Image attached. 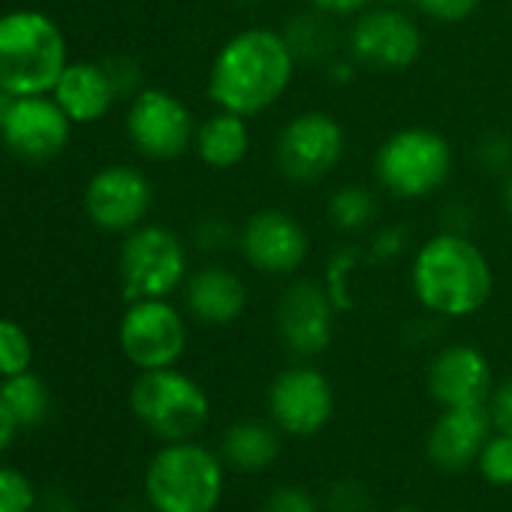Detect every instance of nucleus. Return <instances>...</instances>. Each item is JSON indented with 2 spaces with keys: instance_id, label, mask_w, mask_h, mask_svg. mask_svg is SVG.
<instances>
[{
  "instance_id": "dca6fc26",
  "label": "nucleus",
  "mask_w": 512,
  "mask_h": 512,
  "mask_svg": "<svg viewBox=\"0 0 512 512\" xmlns=\"http://www.w3.org/2000/svg\"><path fill=\"white\" fill-rule=\"evenodd\" d=\"M269 410L275 425H281L287 434L311 437L332 419L335 395L317 368L293 365L275 377L269 389Z\"/></svg>"
},
{
  "instance_id": "e433bc0d",
  "label": "nucleus",
  "mask_w": 512,
  "mask_h": 512,
  "mask_svg": "<svg viewBox=\"0 0 512 512\" xmlns=\"http://www.w3.org/2000/svg\"><path fill=\"white\" fill-rule=\"evenodd\" d=\"M308 4L335 19H347V16H359L362 10H368L374 0H308Z\"/></svg>"
},
{
  "instance_id": "4be33fe9",
  "label": "nucleus",
  "mask_w": 512,
  "mask_h": 512,
  "mask_svg": "<svg viewBox=\"0 0 512 512\" xmlns=\"http://www.w3.org/2000/svg\"><path fill=\"white\" fill-rule=\"evenodd\" d=\"M284 40L296 58V64H329L338 58L341 49V34L335 28V16L320 13V10H305L287 19L284 25Z\"/></svg>"
},
{
  "instance_id": "4468645a",
  "label": "nucleus",
  "mask_w": 512,
  "mask_h": 512,
  "mask_svg": "<svg viewBox=\"0 0 512 512\" xmlns=\"http://www.w3.org/2000/svg\"><path fill=\"white\" fill-rule=\"evenodd\" d=\"M335 302L326 290V284L317 281H296L290 284L278 299V335L284 347L299 356L311 359L320 356L332 344L335 332Z\"/></svg>"
},
{
  "instance_id": "9b49d317",
  "label": "nucleus",
  "mask_w": 512,
  "mask_h": 512,
  "mask_svg": "<svg viewBox=\"0 0 512 512\" xmlns=\"http://www.w3.org/2000/svg\"><path fill=\"white\" fill-rule=\"evenodd\" d=\"M193 112L175 94L163 88H142L136 91L127 109V136L133 148L157 163L178 160L193 148L196 139Z\"/></svg>"
},
{
  "instance_id": "6ab92c4d",
  "label": "nucleus",
  "mask_w": 512,
  "mask_h": 512,
  "mask_svg": "<svg viewBox=\"0 0 512 512\" xmlns=\"http://www.w3.org/2000/svg\"><path fill=\"white\" fill-rule=\"evenodd\" d=\"M491 416L482 407H446L428 431V458L443 470H461L488 443Z\"/></svg>"
},
{
  "instance_id": "4c0bfd02",
  "label": "nucleus",
  "mask_w": 512,
  "mask_h": 512,
  "mask_svg": "<svg viewBox=\"0 0 512 512\" xmlns=\"http://www.w3.org/2000/svg\"><path fill=\"white\" fill-rule=\"evenodd\" d=\"M19 428H22V425L16 422L13 410L4 404V398H0V455H4V452L13 446V440H16Z\"/></svg>"
},
{
  "instance_id": "f257e3e1",
  "label": "nucleus",
  "mask_w": 512,
  "mask_h": 512,
  "mask_svg": "<svg viewBox=\"0 0 512 512\" xmlns=\"http://www.w3.org/2000/svg\"><path fill=\"white\" fill-rule=\"evenodd\" d=\"M296 58L281 31L244 28L229 37L208 67V100L241 118L269 112L293 85Z\"/></svg>"
},
{
  "instance_id": "423d86ee",
  "label": "nucleus",
  "mask_w": 512,
  "mask_h": 512,
  "mask_svg": "<svg viewBox=\"0 0 512 512\" xmlns=\"http://www.w3.org/2000/svg\"><path fill=\"white\" fill-rule=\"evenodd\" d=\"M130 407L136 419L166 443L190 440L211 416L205 389L175 368L142 371L130 389Z\"/></svg>"
},
{
  "instance_id": "f704fd0d",
  "label": "nucleus",
  "mask_w": 512,
  "mask_h": 512,
  "mask_svg": "<svg viewBox=\"0 0 512 512\" xmlns=\"http://www.w3.org/2000/svg\"><path fill=\"white\" fill-rule=\"evenodd\" d=\"M491 425L500 434H512V380H506L494 395H491V407H488Z\"/></svg>"
},
{
  "instance_id": "f3484780",
  "label": "nucleus",
  "mask_w": 512,
  "mask_h": 512,
  "mask_svg": "<svg viewBox=\"0 0 512 512\" xmlns=\"http://www.w3.org/2000/svg\"><path fill=\"white\" fill-rule=\"evenodd\" d=\"M428 392L446 407H482L491 395V365L470 344L443 347L428 365Z\"/></svg>"
},
{
  "instance_id": "c9c22d12",
  "label": "nucleus",
  "mask_w": 512,
  "mask_h": 512,
  "mask_svg": "<svg viewBox=\"0 0 512 512\" xmlns=\"http://www.w3.org/2000/svg\"><path fill=\"white\" fill-rule=\"evenodd\" d=\"M106 70H109L118 94H133L139 88L142 73H139V64L136 61H130V58H112V61H106Z\"/></svg>"
},
{
  "instance_id": "2f4dec72",
  "label": "nucleus",
  "mask_w": 512,
  "mask_h": 512,
  "mask_svg": "<svg viewBox=\"0 0 512 512\" xmlns=\"http://www.w3.org/2000/svg\"><path fill=\"white\" fill-rule=\"evenodd\" d=\"M329 509L332 512H371V497L356 482H338L329 491Z\"/></svg>"
},
{
  "instance_id": "473e14b6",
  "label": "nucleus",
  "mask_w": 512,
  "mask_h": 512,
  "mask_svg": "<svg viewBox=\"0 0 512 512\" xmlns=\"http://www.w3.org/2000/svg\"><path fill=\"white\" fill-rule=\"evenodd\" d=\"M193 241L199 244V250H223L232 241V229L223 217H205L196 223Z\"/></svg>"
},
{
  "instance_id": "a19ab883",
  "label": "nucleus",
  "mask_w": 512,
  "mask_h": 512,
  "mask_svg": "<svg viewBox=\"0 0 512 512\" xmlns=\"http://www.w3.org/2000/svg\"><path fill=\"white\" fill-rule=\"evenodd\" d=\"M374 4H389V7H401V4H410V0H374Z\"/></svg>"
},
{
  "instance_id": "ddd939ff",
  "label": "nucleus",
  "mask_w": 512,
  "mask_h": 512,
  "mask_svg": "<svg viewBox=\"0 0 512 512\" xmlns=\"http://www.w3.org/2000/svg\"><path fill=\"white\" fill-rule=\"evenodd\" d=\"M154 202L148 175L127 163L103 166L85 187V211L94 226L106 232H133L142 226Z\"/></svg>"
},
{
  "instance_id": "79ce46f5",
  "label": "nucleus",
  "mask_w": 512,
  "mask_h": 512,
  "mask_svg": "<svg viewBox=\"0 0 512 512\" xmlns=\"http://www.w3.org/2000/svg\"><path fill=\"white\" fill-rule=\"evenodd\" d=\"M235 4H244V7H256V4H263V0H235Z\"/></svg>"
},
{
  "instance_id": "72a5a7b5",
  "label": "nucleus",
  "mask_w": 512,
  "mask_h": 512,
  "mask_svg": "<svg viewBox=\"0 0 512 512\" xmlns=\"http://www.w3.org/2000/svg\"><path fill=\"white\" fill-rule=\"evenodd\" d=\"M407 250V232L404 226H389V229H380L371 241V256L374 260H395Z\"/></svg>"
},
{
  "instance_id": "7ed1b4c3",
  "label": "nucleus",
  "mask_w": 512,
  "mask_h": 512,
  "mask_svg": "<svg viewBox=\"0 0 512 512\" xmlns=\"http://www.w3.org/2000/svg\"><path fill=\"white\" fill-rule=\"evenodd\" d=\"M70 64L67 37L37 10L0 16V91L13 97L52 94Z\"/></svg>"
},
{
  "instance_id": "20e7f679",
  "label": "nucleus",
  "mask_w": 512,
  "mask_h": 512,
  "mask_svg": "<svg viewBox=\"0 0 512 512\" xmlns=\"http://www.w3.org/2000/svg\"><path fill=\"white\" fill-rule=\"evenodd\" d=\"M145 494L154 512H214L223 494L220 461L199 443H169L145 470Z\"/></svg>"
},
{
  "instance_id": "58836bf2",
  "label": "nucleus",
  "mask_w": 512,
  "mask_h": 512,
  "mask_svg": "<svg viewBox=\"0 0 512 512\" xmlns=\"http://www.w3.org/2000/svg\"><path fill=\"white\" fill-rule=\"evenodd\" d=\"M13 103H16V97H13V94H7V91H0V124H4V121H7V115H10Z\"/></svg>"
},
{
  "instance_id": "6e6552de",
  "label": "nucleus",
  "mask_w": 512,
  "mask_h": 512,
  "mask_svg": "<svg viewBox=\"0 0 512 512\" xmlns=\"http://www.w3.org/2000/svg\"><path fill=\"white\" fill-rule=\"evenodd\" d=\"M347 55L368 73H404L422 55V31L401 7H368L347 31Z\"/></svg>"
},
{
  "instance_id": "39448f33",
  "label": "nucleus",
  "mask_w": 512,
  "mask_h": 512,
  "mask_svg": "<svg viewBox=\"0 0 512 512\" xmlns=\"http://www.w3.org/2000/svg\"><path fill=\"white\" fill-rule=\"evenodd\" d=\"M452 172V145L431 127H401L374 157L377 184L395 199H428Z\"/></svg>"
},
{
  "instance_id": "bb28decb",
  "label": "nucleus",
  "mask_w": 512,
  "mask_h": 512,
  "mask_svg": "<svg viewBox=\"0 0 512 512\" xmlns=\"http://www.w3.org/2000/svg\"><path fill=\"white\" fill-rule=\"evenodd\" d=\"M34 506H37L34 482L16 467H0V512H34Z\"/></svg>"
},
{
  "instance_id": "2eb2a0df",
  "label": "nucleus",
  "mask_w": 512,
  "mask_h": 512,
  "mask_svg": "<svg viewBox=\"0 0 512 512\" xmlns=\"http://www.w3.org/2000/svg\"><path fill=\"white\" fill-rule=\"evenodd\" d=\"M70 133H73L70 115L49 94L16 97L7 121L0 124V139H4V145L28 163L55 160L67 148Z\"/></svg>"
},
{
  "instance_id": "b1692460",
  "label": "nucleus",
  "mask_w": 512,
  "mask_h": 512,
  "mask_svg": "<svg viewBox=\"0 0 512 512\" xmlns=\"http://www.w3.org/2000/svg\"><path fill=\"white\" fill-rule=\"evenodd\" d=\"M0 398H4V404L13 410V416H16V422L22 428L43 425L46 416H49V407H52L49 386L34 371L4 377V383H0Z\"/></svg>"
},
{
  "instance_id": "393cba45",
  "label": "nucleus",
  "mask_w": 512,
  "mask_h": 512,
  "mask_svg": "<svg viewBox=\"0 0 512 512\" xmlns=\"http://www.w3.org/2000/svg\"><path fill=\"white\" fill-rule=\"evenodd\" d=\"M326 214L335 229L341 232H362L377 220V199L362 184H344L329 196Z\"/></svg>"
},
{
  "instance_id": "aec40b11",
  "label": "nucleus",
  "mask_w": 512,
  "mask_h": 512,
  "mask_svg": "<svg viewBox=\"0 0 512 512\" xmlns=\"http://www.w3.org/2000/svg\"><path fill=\"white\" fill-rule=\"evenodd\" d=\"M52 97L70 115L73 124H94L109 115L118 91L106 64L79 61V64H67Z\"/></svg>"
},
{
  "instance_id": "cd10ccee",
  "label": "nucleus",
  "mask_w": 512,
  "mask_h": 512,
  "mask_svg": "<svg viewBox=\"0 0 512 512\" xmlns=\"http://www.w3.org/2000/svg\"><path fill=\"white\" fill-rule=\"evenodd\" d=\"M479 467L491 485H512V434L491 437L479 452Z\"/></svg>"
},
{
  "instance_id": "37998d69",
  "label": "nucleus",
  "mask_w": 512,
  "mask_h": 512,
  "mask_svg": "<svg viewBox=\"0 0 512 512\" xmlns=\"http://www.w3.org/2000/svg\"><path fill=\"white\" fill-rule=\"evenodd\" d=\"M395 512H419V509H395Z\"/></svg>"
},
{
  "instance_id": "9d476101",
  "label": "nucleus",
  "mask_w": 512,
  "mask_h": 512,
  "mask_svg": "<svg viewBox=\"0 0 512 512\" xmlns=\"http://www.w3.org/2000/svg\"><path fill=\"white\" fill-rule=\"evenodd\" d=\"M118 344L139 371L175 368L187 347V326L169 299H136L121 317Z\"/></svg>"
},
{
  "instance_id": "5701e85b",
  "label": "nucleus",
  "mask_w": 512,
  "mask_h": 512,
  "mask_svg": "<svg viewBox=\"0 0 512 512\" xmlns=\"http://www.w3.org/2000/svg\"><path fill=\"white\" fill-rule=\"evenodd\" d=\"M281 452V440L275 434V428H269L266 422H235L226 428L223 434V458L238 467V470H263L269 467Z\"/></svg>"
},
{
  "instance_id": "412c9836",
  "label": "nucleus",
  "mask_w": 512,
  "mask_h": 512,
  "mask_svg": "<svg viewBox=\"0 0 512 512\" xmlns=\"http://www.w3.org/2000/svg\"><path fill=\"white\" fill-rule=\"evenodd\" d=\"M193 151L208 169H235L250 151L247 118L217 109L196 127Z\"/></svg>"
},
{
  "instance_id": "f8f14e48",
  "label": "nucleus",
  "mask_w": 512,
  "mask_h": 512,
  "mask_svg": "<svg viewBox=\"0 0 512 512\" xmlns=\"http://www.w3.org/2000/svg\"><path fill=\"white\" fill-rule=\"evenodd\" d=\"M238 250L244 263L260 275L290 278L305 266L311 253V238L290 211L260 208L238 229Z\"/></svg>"
},
{
  "instance_id": "f03ea898",
  "label": "nucleus",
  "mask_w": 512,
  "mask_h": 512,
  "mask_svg": "<svg viewBox=\"0 0 512 512\" xmlns=\"http://www.w3.org/2000/svg\"><path fill=\"white\" fill-rule=\"evenodd\" d=\"M410 287L428 314L461 320L488 305L494 272L479 244H473L464 232L443 229L419 244L410 269Z\"/></svg>"
},
{
  "instance_id": "a211bd4d",
  "label": "nucleus",
  "mask_w": 512,
  "mask_h": 512,
  "mask_svg": "<svg viewBox=\"0 0 512 512\" xmlns=\"http://www.w3.org/2000/svg\"><path fill=\"white\" fill-rule=\"evenodd\" d=\"M184 305L205 326H229L247 308V284L226 266H202L184 281Z\"/></svg>"
},
{
  "instance_id": "ea45409f",
  "label": "nucleus",
  "mask_w": 512,
  "mask_h": 512,
  "mask_svg": "<svg viewBox=\"0 0 512 512\" xmlns=\"http://www.w3.org/2000/svg\"><path fill=\"white\" fill-rule=\"evenodd\" d=\"M503 205H506V211L512 217V169L506 172V181H503Z\"/></svg>"
},
{
  "instance_id": "a878e982",
  "label": "nucleus",
  "mask_w": 512,
  "mask_h": 512,
  "mask_svg": "<svg viewBox=\"0 0 512 512\" xmlns=\"http://www.w3.org/2000/svg\"><path fill=\"white\" fill-rule=\"evenodd\" d=\"M31 362H34L31 335L16 320L0 317V377H16L22 371H31Z\"/></svg>"
},
{
  "instance_id": "c85d7f7f",
  "label": "nucleus",
  "mask_w": 512,
  "mask_h": 512,
  "mask_svg": "<svg viewBox=\"0 0 512 512\" xmlns=\"http://www.w3.org/2000/svg\"><path fill=\"white\" fill-rule=\"evenodd\" d=\"M482 0H410V7L440 25H458L467 22L476 10H479Z\"/></svg>"
},
{
  "instance_id": "c756f323",
  "label": "nucleus",
  "mask_w": 512,
  "mask_h": 512,
  "mask_svg": "<svg viewBox=\"0 0 512 512\" xmlns=\"http://www.w3.org/2000/svg\"><path fill=\"white\" fill-rule=\"evenodd\" d=\"M476 157H479V166L488 172H509L512 169V139L497 136V133L485 136L476 145Z\"/></svg>"
},
{
  "instance_id": "1a4fd4ad",
  "label": "nucleus",
  "mask_w": 512,
  "mask_h": 512,
  "mask_svg": "<svg viewBox=\"0 0 512 512\" xmlns=\"http://www.w3.org/2000/svg\"><path fill=\"white\" fill-rule=\"evenodd\" d=\"M344 127L335 115L311 109L284 124L275 142V166L293 184H317L344 157Z\"/></svg>"
},
{
  "instance_id": "7c9ffc66",
  "label": "nucleus",
  "mask_w": 512,
  "mask_h": 512,
  "mask_svg": "<svg viewBox=\"0 0 512 512\" xmlns=\"http://www.w3.org/2000/svg\"><path fill=\"white\" fill-rule=\"evenodd\" d=\"M263 512H320V506H317V500H314L311 491H305L299 485H281L269 497V503H266Z\"/></svg>"
},
{
  "instance_id": "0eeeda50",
  "label": "nucleus",
  "mask_w": 512,
  "mask_h": 512,
  "mask_svg": "<svg viewBox=\"0 0 512 512\" xmlns=\"http://www.w3.org/2000/svg\"><path fill=\"white\" fill-rule=\"evenodd\" d=\"M118 269L124 296L130 302L169 299L187 281V247L172 229L160 223H142L127 232Z\"/></svg>"
}]
</instances>
